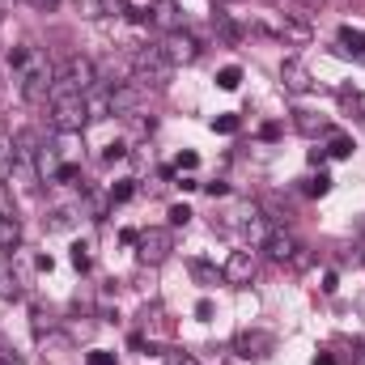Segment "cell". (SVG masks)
<instances>
[{
  "label": "cell",
  "mask_w": 365,
  "mask_h": 365,
  "mask_svg": "<svg viewBox=\"0 0 365 365\" xmlns=\"http://www.w3.org/2000/svg\"><path fill=\"white\" fill-rule=\"evenodd\" d=\"M51 123H56V132H81V128L90 123L86 93L56 86V93H51Z\"/></svg>",
  "instance_id": "1"
},
{
  "label": "cell",
  "mask_w": 365,
  "mask_h": 365,
  "mask_svg": "<svg viewBox=\"0 0 365 365\" xmlns=\"http://www.w3.org/2000/svg\"><path fill=\"white\" fill-rule=\"evenodd\" d=\"M170 251H175V234L170 230H162V225H153V230H145L140 234V242H136V259L140 264H166L170 259Z\"/></svg>",
  "instance_id": "2"
},
{
  "label": "cell",
  "mask_w": 365,
  "mask_h": 365,
  "mask_svg": "<svg viewBox=\"0 0 365 365\" xmlns=\"http://www.w3.org/2000/svg\"><path fill=\"white\" fill-rule=\"evenodd\" d=\"M60 86H68V90H77V93H90L98 86V64H93L90 56H73Z\"/></svg>",
  "instance_id": "3"
},
{
  "label": "cell",
  "mask_w": 365,
  "mask_h": 365,
  "mask_svg": "<svg viewBox=\"0 0 365 365\" xmlns=\"http://www.w3.org/2000/svg\"><path fill=\"white\" fill-rule=\"evenodd\" d=\"M51 90V64H43V60H30L26 68H21V93L30 98V102H43Z\"/></svg>",
  "instance_id": "4"
},
{
  "label": "cell",
  "mask_w": 365,
  "mask_h": 365,
  "mask_svg": "<svg viewBox=\"0 0 365 365\" xmlns=\"http://www.w3.org/2000/svg\"><path fill=\"white\" fill-rule=\"evenodd\" d=\"M162 51H166L170 68H179V64H191V60L200 56V43H195V34H187V30H175V34H166Z\"/></svg>",
  "instance_id": "5"
},
{
  "label": "cell",
  "mask_w": 365,
  "mask_h": 365,
  "mask_svg": "<svg viewBox=\"0 0 365 365\" xmlns=\"http://www.w3.org/2000/svg\"><path fill=\"white\" fill-rule=\"evenodd\" d=\"M264 251H268V259H276V264H293V259L302 255V242H297V238L280 225V230H272V234H268Z\"/></svg>",
  "instance_id": "6"
},
{
  "label": "cell",
  "mask_w": 365,
  "mask_h": 365,
  "mask_svg": "<svg viewBox=\"0 0 365 365\" xmlns=\"http://www.w3.org/2000/svg\"><path fill=\"white\" fill-rule=\"evenodd\" d=\"M272 349H276V340L268 331H238V340H234V353L247 357V361H259V357H268Z\"/></svg>",
  "instance_id": "7"
},
{
  "label": "cell",
  "mask_w": 365,
  "mask_h": 365,
  "mask_svg": "<svg viewBox=\"0 0 365 365\" xmlns=\"http://www.w3.org/2000/svg\"><path fill=\"white\" fill-rule=\"evenodd\" d=\"M221 280H225V284H238V289L251 284V280H255V255H251V251H234V255L225 259V268H221Z\"/></svg>",
  "instance_id": "8"
},
{
  "label": "cell",
  "mask_w": 365,
  "mask_h": 365,
  "mask_svg": "<svg viewBox=\"0 0 365 365\" xmlns=\"http://www.w3.org/2000/svg\"><path fill=\"white\" fill-rule=\"evenodd\" d=\"M140 98H145V90H140V86L123 81V86H115V90H110L106 106H110V115H136V110H140Z\"/></svg>",
  "instance_id": "9"
},
{
  "label": "cell",
  "mask_w": 365,
  "mask_h": 365,
  "mask_svg": "<svg viewBox=\"0 0 365 365\" xmlns=\"http://www.w3.org/2000/svg\"><path fill=\"white\" fill-rule=\"evenodd\" d=\"M280 86L289 93H306L314 86V77H310V68H306L302 60H284V64H280Z\"/></svg>",
  "instance_id": "10"
},
{
  "label": "cell",
  "mask_w": 365,
  "mask_h": 365,
  "mask_svg": "<svg viewBox=\"0 0 365 365\" xmlns=\"http://www.w3.org/2000/svg\"><path fill=\"white\" fill-rule=\"evenodd\" d=\"M149 21H153L158 30H166V34H175V30H182L179 0H153V13H149Z\"/></svg>",
  "instance_id": "11"
},
{
  "label": "cell",
  "mask_w": 365,
  "mask_h": 365,
  "mask_svg": "<svg viewBox=\"0 0 365 365\" xmlns=\"http://www.w3.org/2000/svg\"><path fill=\"white\" fill-rule=\"evenodd\" d=\"M0 297L4 302H17L21 297V276H17V268L9 259H0Z\"/></svg>",
  "instance_id": "12"
},
{
  "label": "cell",
  "mask_w": 365,
  "mask_h": 365,
  "mask_svg": "<svg viewBox=\"0 0 365 365\" xmlns=\"http://www.w3.org/2000/svg\"><path fill=\"white\" fill-rule=\"evenodd\" d=\"M293 123H297V132H302V136H319V132H327V128H331V123H327L323 115H314V110H297V119H293Z\"/></svg>",
  "instance_id": "13"
},
{
  "label": "cell",
  "mask_w": 365,
  "mask_h": 365,
  "mask_svg": "<svg viewBox=\"0 0 365 365\" xmlns=\"http://www.w3.org/2000/svg\"><path fill=\"white\" fill-rule=\"evenodd\" d=\"M13 166H17V145L9 132H0V179H13Z\"/></svg>",
  "instance_id": "14"
},
{
  "label": "cell",
  "mask_w": 365,
  "mask_h": 365,
  "mask_svg": "<svg viewBox=\"0 0 365 365\" xmlns=\"http://www.w3.org/2000/svg\"><path fill=\"white\" fill-rule=\"evenodd\" d=\"M17 238H21V225H17V217H9V212H0V251H9V247H17Z\"/></svg>",
  "instance_id": "15"
},
{
  "label": "cell",
  "mask_w": 365,
  "mask_h": 365,
  "mask_svg": "<svg viewBox=\"0 0 365 365\" xmlns=\"http://www.w3.org/2000/svg\"><path fill=\"white\" fill-rule=\"evenodd\" d=\"M340 47L353 51V56H365V34L353 30V26H340Z\"/></svg>",
  "instance_id": "16"
},
{
  "label": "cell",
  "mask_w": 365,
  "mask_h": 365,
  "mask_svg": "<svg viewBox=\"0 0 365 365\" xmlns=\"http://www.w3.org/2000/svg\"><path fill=\"white\" fill-rule=\"evenodd\" d=\"M77 225V208H56L51 217H47V230H56V234H64V230H73Z\"/></svg>",
  "instance_id": "17"
},
{
  "label": "cell",
  "mask_w": 365,
  "mask_h": 365,
  "mask_svg": "<svg viewBox=\"0 0 365 365\" xmlns=\"http://www.w3.org/2000/svg\"><path fill=\"white\" fill-rule=\"evenodd\" d=\"M238 81H242V68H238V64H225V68L217 73V86H221V90H238Z\"/></svg>",
  "instance_id": "18"
},
{
  "label": "cell",
  "mask_w": 365,
  "mask_h": 365,
  "mask_svg": "<svg viewBox=\"0 0 365 365\" xmlns=\"http://www.w3.org/2000/svg\"><path fill=\"white\" fill-rule=\"evenodd\" d=\"M13 145H17V162H30V158H34V136H30V132H17Z\"/></svg>",
  "instance_id": "19"
},
{
  "label": "cell",
  "mask_w": 365,
  "mask_h": 365,
  "mask_svg": "<svg viewBox=\"0 0 365 365\" xmlns=\"http://www.w3.org/2000/svg\"><path fill=\"white\" fill-rule=\"evenodd\" d=\"M123 13H128V17H136V21H149L153 0H128V4H123Z\"/></svg>",
  "instance_id": "20"
},
{
  "label": "cell",
  "mask_w": 365,
  "mask_h": 365,
  "mask_svg": "<svg viewBox=\"0 0 365 365\" xmlns=\"http://www.w3.org/2000/svg\"><path fill=\"white\" fill-rule=\"evenodd\" d=\"M136 195V179H123L110 187V204H123V200H132Z\"/></svg>",
  "instance_id": "21"
},
{
  "label": "cell",
  "mask_w": 365,
  "mask_h": 365,
  "mask_svg": "<svg viewBox=\"0 0 365 365\" xmlns=\"http://www.w3.org/2000/svg\"><path fill=\"white\" fill-rule=\"evenodd\" d=\"M191 276H195L200 284H217V268H212V264H204V259H195V264H191Z\"/></svg>",
  "instance_id": "22"
},
{
  "label": "cell",
  "mask_w": 365,
  "mask_h": 365,
  "mask_svg": "<svg viewBox=\"0 0 365 365\" xmlns=\"http://www.w3.org/2000/svg\"><path fill=\"white\" fill-rule=\"evenodd\" d=\"M212 132L234 136V132H238V115H217V119H212Z\"/></svg>",
  "instance_id": "23"
},
{
  "label": "cell",
  "mask_w": 365,
  "mask_h": 365,
  "mask_svg": "<svg viewBox=\"0 0 365 365\" xmlns=\"http://www.w3.org/2000/svg\"><path fill=\"white\" fill-rule=\"evenodd\" d=\"M77 179H81V166H77V162H64V166L56 170V182H77Z\"/></svg>",
  "instance_id": "24"
},
{
  "label": "cell",
  "mask_w": 365,
  "mask_h": 365,
  "mask_svg": "<svg viewBox=\"0 0 365 365\" xmlns=\"http://www.w3.org/2000/svg\"><path fill=\"white\" fill-rule=\"evenodd\" d=\"M327 153H331V158H353V140H349V136H336Z\"/></svg>",
  "instance_id": "25"
},
{
  "label": "cell",
  "mask_w": 365,
  "mask_h": 365,
  "mask_svg": "<svg viewBox=\"0 0 365 365\" xmlns=\"http://www.w3.org/2000/svg\"><path fill=\"white\" fill-rule=\"evenodd\" d=\"M73 268H77V272H86V268H90V247H86V242H77V247H73Z\"/></svg>",
  "instance_id": "26"
},
{
  "label": "cell",
  "mask_w": 365,
  "mask_h": 365,
  "mask_svg": "<svg viewBox=\"0 0 365 365\" xmlns=\"http://www.w3.org/2000/svg\"><path fill=\"white\" fill-rule=\"evenodd\" d=\"M30 319H34V336H43V331H51V314H47L43 306H34V314H30Z\"/></svg>",
  "instance_id": "27"
},
{
  "label": "cell",
  "mask_w": 365,
  "mask_h": 365,
  "mask_svg": "<svg viewBox=\"0 0 365 365\" xmlns=\"http://www.w3.org/2000/svg\"><path fill=\"white\" fill-rule=\"evenodd\" d=\"M306 191H310V195H323V191H331V175H323V170H319V179L306 182Z\"/></svg>",
  "instance_id": "28"
},
{
  "label": "cell",
  "mask_w": 365,
  "mask_h": 365,
  "mask_svg": "<svg viewBox=\"0 0 365 365\" xmlns=\"http://www.w3.org/2000/svg\"><path fill=\"white\" fill-rule=\"evenodd\" d=\"M187 221H191V208L187 204H175L170 208V225H187Z\"/></svg>",
  "instance_id": "29"
},
{
  "label": "cell",
  "mask_w": 365,
  "mask_h": 365,
  "mask_svg": "<svg viewBox=\"0 0 365 365\" xmlns=\"http://www.w3.org/2000/svg\"><path fill=\"white\" fill-rule=\"evenodd\" d=\"M86 361H90V365H115V353H106V349H93Z\"/></svg>",
  "instance_id": "30"
},
{
  "label": "cell",
  "mask_w": 365,
  "mask_h": 365,
  "mask_svg": "<svg viewBox=\"0 0 365 365\" xmlns=\"http://www.w3.org/2000/svg\"><path fill=\"white\" fill-rule=\"evenodd\" d=\"M175 166H179V170H195V166H200V153H191V149H187V153H179V162H175Z\"/></svg>",
  "instance_id": "31"
},
{
  "label": "cell",
  "mask_w": 365,
  "mask_h": 365,
  "mask_svg": "<svg viewBox=\"0 0 365 365\" xmlns=\"http://www.w3.org/2000/svg\"><path fill=\"white\" fill-rule=\"evenodd\" d=\"M166 365H200L191 353H166Z\"/></svg>",
  "instance_id": "32"
},
{
  "label": "cell",
  "mask_w": 365,
  "mask_h": 365,
  "mask_svg": "<svg viewBox=\"0 0 365 365\" xmlns=\"http://www.w3.org/2000/svg\"><path fill=\"white\" fill-rule=\"evenodd\" d=\"M195 319L208 323V319H212V302H195Z\"/></svg>",
  "instance_id": "33"
},
{
  "label": "cell",
  "mask_w": 365,
  "mask_h": 365,
  "mask_svg": "<svg viewBox=\"0 0 365 365\" xmlns=\"http://www.w3.org/2000/svg\"><path fill=\"white\" fill-rule=\"evenodd\" d=\"M0 365H21V357L13 349H0Z\"/></svg>",
  "instance_id": "34"
},
{
  "label": "cell",
  "mask_w": 365,
  "mask_h": 365,
  "mask_svg": "<svg viewBox=\"0 0 365 365\" xmlns=\"http://www.w3.org/2000/svg\"><path fill=\"white\" fill-rule=\"evenodd\" d=\"M123 153H128V149H123V145H110V149H106V153H102V158H106V162H119V158H123Z\"/></svg>",
  "instance_id": "35"
},
{
  "label": "cell",
  "mask_w": 365,
  "mask_h": 365,
  "mask_svg": "<svg viewBox=\"0 0 365 365\" xmlns=\"http://www.w3.org/2000/svg\"><path fill=\"white\" fill-rule=\"evenodd\" d=\"M119 242H123V247H136V242H140V234H136V230H123V234H119Z\"/></svg>",
  "instance_id": "36"
},
{
  "label": "cell",
  "mask_w": 365,
  "mask_h": 365,
  "mask_svg": "<svg viewBox=\"0 0 365 365\" xmlns=\"http://www.w3.org/2000/svg\"><path fill=\"white\" fill-rule=\"evenodd\" d=\"M259 136H264V140H276V136H280V123H264V132H259Z\"/></svg>",
  "instance_id": "37"
},
{
  "label": "cell",
  "mask_w": 365,
  "mask_h": 365,
  "mask_svg": "<svg viewBox=\"0 0 365 365\" xmlns=\"http://www.w3.org/2000/svg\"><path fill=\"white\" fill-rule=\"evenodd\" d=\"M336 284H340V280H336V272L323 276V293H336Z\"/></svg>",
  "instance_id": "38"
},
{
  "label": "cell",
  "mask_w": 365,
  "mask_h": 365,
  "mask_svg": "<svg viewBox=\"0 0 365 365\" xmlns=\"http://www.w3.org/2000/svg\"><path fill=\"white\" fill-rule=\"evenodd\" d=\"M314 365H336V357L331 353H314Z\"/></svg>",
  "instance_id": "39"
},
{
  "label": "cell",
  "mask_w": 365,
  "mask_h": 365,
  "mask_svg": "<svg viewBox=\"0 0 365 365\" xmlns=\"http://www.w3.org/2000/svg\"><path fill=\"white\" fill-rule=\"evenodd\" d=\"M30 4H34V9H47V13H51V9H56L60 0H30Z\"/></svg>",
  "instance_id": "40"
},
{
  "label": "cell",
  "mask_w": 365,
  "mask_h": 365,
  "mask_svg": "<svg viewBox=\"0 0 365 365\" xmlns=\"http://www.w3.org/2000/svg\"><path fill=\"white\" fill-rule=\"evenodd\" d=\"M102 4H106V9H115V13H123V4H128V0H102Z\"/></svg>",
  "instance_id": "41"
},
{
  "label": "cell",
  "mask_w": 365,
  "mask_h": 365,
  "mask_svg": "<svg viewBox=\"0 0 365 365\" xmlns=\"http://www.w3.org/2000/svg\"><path fill=\"white\" fill-rule=\"evenodd\" d=\"M357 365H365V344H361V353H357Z\"/></svg>",
  "instance_id": "42"
}]
</instances>
